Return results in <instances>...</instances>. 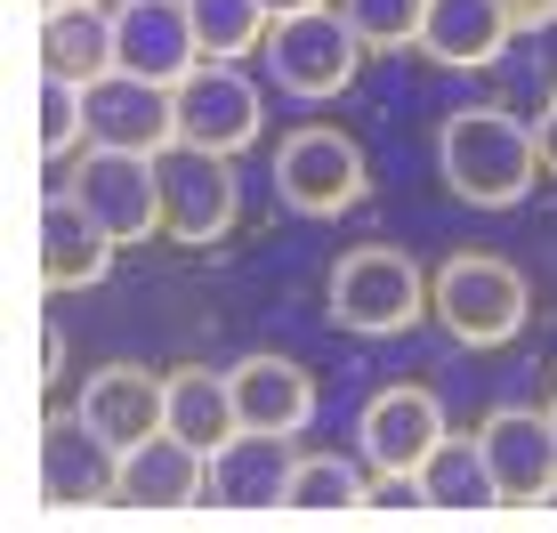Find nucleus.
Here are the masks:
<instances>
[{
  "mask_svg": "<svg viewBox=\"0 0 557 533\" xmlns=\"http://www.w3.org/2000/svg\"><path fill=\"white\" fill-rule=\"evenodd\" d=\"M436 170L469 211H517L542 178V146H533V122L502 106H460L436 129Z\"/></svg>",
  "mask_w": 557,
  "mask_h": 533,
  "instance_id": "f257e3e1",
  "label": "nucleus"
},
{
  "mask_svg": "<svg viewBox=\"0 0 557 533\" xmlns=\"http://www.w3.org/2000/svg\"><path fill=\"white\" fill-rule=\"evenodd\" d=\"M323 315H332L339 332H356V339H396V332H412V323L429 315V275H420V259L396 251V243H356V251H339L332 275H323Z\"/></svg>",
  "mask_w": 557,
  "mask_h": 533,
  "instance_id": "f03ea898",
  "label": "nucleus"
},
{
  "mask_svg": "<svg viewBox=\"0 0 557 533\" xmlns=\"http://www.w3.org/2000/svg\"><path fill=\"white\" fill-rule=\"evenodd\" d=\"M429 315L460 348H509L533 315V283H525V266H509L493 251H453L429 275Z\"/></svg>",
  "mask_w": 557,
  "mask_h": 533,
  "instance_id": "7ed1b4c3",
  "label": "nucleus"
},
{
  "mask_svg": "<svg viewBox=\"0 0 557 533\" xmlns=\"http://www.w3.org/2000/svg\"><path fill=\"white\" fill-rule=\"evenodd\" d=\"M267 73H275V89H292L299 106H323L339 98V89L356 82L363 65V33L348 25V9H299V16H275L267 25Z\"/></svg>",
  "mask_w": 557,
  "mask_h": 533,
  "instance_id": "20e7f679",
  "label": "nucleus"
},
{
  "mask_svg": "<svg viewBox=\"0 0 557 533\" xmlns=\"http://www.w3.org/2000/svg\"><path fill=\"white\" fill-rule=\"evenodd\" d=\"M65 186H73V202H82L122 251L162 235V154H129V146H106L98 138V146L73 154Z\"/></svg>",
  "mask_w": 557,
  "mask_h": 533,
  "instance_id": "39448f33",
  "label": "nucleus"
},
{
  "mask_svg": "<svg viewBox=\"0 0 557 533\" xmlns=\"http://www.w3.org/2000/svg\"><path fill=\"white\" fill-rule=\"evenodd\" d=\"M275 195L292 202L299 219H339V211H356V202L372 195V162H363V146L348 129L307 122L275 146Z\"/></svg>",
  "mask_w": 557,
  "mask_h": 533,
  "instance_id": "423d86ee",
  "label": "nucleus"
},
{
  "mask_svg": "<svg viewBox=\"0 0 557 533\" xmlns=\"http://www.w3.org/2000/svg\"><path fill=\"white\" fill-rule=\"evenodd\" d=\"M243 219L235 195V154H202V146H170L162 154V235L186 243V251H210L226 243Z\"/></svg>",
  "mask_w": 557,
  "mask_h": 533,
  "instance_id": "0eeeda50",
  "label": "nucleus"
},
{
  "mask_svg": "<svg viewBox=\"0 0 557 533\" xmlns=\"http://www.w3.org/2000/svg\"><path fill=\"white\" fill-rule=\"evenodd\" d=\"M170 106H178V146H202V154H243V146H259V122H267L259 82L226 57H202L170 89Z\"/></svg>",
  "mask_w": 557,
  "mask_h": 533,
  "instance_id": "6e6552de",
  "label": "nucleus"
},
{
  "mask_svg": "<svg viewBox=\"0 0 557 533\" xmlns=\"http://www.w3.org/2000/svg\"><path fill=\"white\" fill-rule=\"evenodd\" d=\"M292 436L283 429H235L219 453H210V501L235 509V518H283L292 509Z\"/></svg>",
  "mask_w": 557,
  "mask_h": 533,
  "instance_id": "1a4fd4ad",
  "label": "nucleus"
},
{
  "mask_svg": "<svg viewBox=\"0 0 557 533\" xmlns=\"http://www.w3.org/2000/svg\"><path fill=\"white\" fill-rule=\"evenodd\" d=\"M33 469H41V501L49 509H98V501H113V485H122V453H113L82 412H49L41 421Z\"/></svg>",
  "mask_w": 557,
  "mask_h": 533,
  "instance_id": "9d476101",
  "label": "nucleus"
},
{
  "mask_svg": "<svg viewBox=\"0 0 557 533\" xmlns=\"http://www.w3.org/2000/svg\"><path fill=\"white\" fill-rule=\"evenodd\" d=\"M210 493V453L186 445V436L153 429L146 445L122 453V485H113V501L129 509V518H186Z\"/></svg>",
  "mask_w": 557,
  "mask_h": 533,
  "instance_id": "9b49d317",
  "label": "nucleus"
},
{
  "mask_svg": "<svg viewBox=\"0 0 557 533\" xmlns=\"http://www.w3.org/2000/svg\"><path fill=\"white\" fill-rule=\"evenodd\" d=\"M445 436H453V429H445V405H436L420 380H396V388H380L372 405L356 412L363 469H420Z\"/></svg>",
  "mask_w": 557,
  "mask_h": 533,
  "instance_id": "f8f14e48",
  "label": "nucleus"
},
{
  "mask_svg": "<svg viewBox=\"0 0 557 533\" xmlns=\"http://www.w3.org/2000/svg\"><path fill=\"white\" fill-rule=\"evenodd\" d=\"M73 412H82L113 453H129V445H146L153 429H170V380L146 372V364H98L82 380V396H73Z\"/></svg>",
  "mask_w": 557,
  "mask_h": 533,
  "instance_id": "ddd939ff",
  "label": "nucleus"
},
{
  "mask_svg": "<svg viewBox=\"0 0 557 533\" xmlns=\"http://www.w3.org/2000/svg\"><path fill=\"white\" fill-rule=\"evenodd\" d=\"M113 41H122V73L162 82V89H178L186 73L202 65L186 0H122V9H113Z\"/></svg>",
  "mask_w": 557,
  "mask_h": 533,
  "instance_id": "4468645a",
  "label": "nucleus"
},
{
  "mask_svg": "<svg viewBox=\"0 0 557 533\" xmlns=\"http://www.w3.org/2000/svg\"><path fill=\"white\" fill-rule=\"evenodd\" d=\"M476 436H485V461H493V478H502V501L509 509H542L549 485H557V429H549V412L502 405V412H485Z\"/></svg>",
  "mask_w": 557,
  "mask_h": 533,
  "instance_id": "2eb2a0df",
  "label": "nucleus"
},
{
  "mask_svg": "<svg viewBox=\"0 0 557 533\" xmlns=\"http://www.w3.org/2000/svg\"><path fill=\"white\" fill-rule=\"evenodd\" d=\"M113 251L122 243L73 202V186H49L41 195V292H89V283H106Z\"/></svg>",
  "mask_w": 557,
  "mask_h": 533,
  "instance_id": "dca6fc26",
  "label": "nucleus"
},
{
  "mask_svg": "<svg viewBox=\"0 0 557 533\" xmlns=\"http://www.w3.org/2000/svg\"><path fill=\"white\" fill-rule=\"evenodd\" d=\"M41 73L57 82L98 89L122 73V41H113V9L106 0H82V9H41Z\"/></svg>",
  "mask_w": 557,
  "mask_h": 533,
  "instance_id": "f3484780",
  "label": "nucleus"
},
{
  "mask_svg": "<svg viewBox=\"0 0 557 533\" xmlns=\"http://www.w3.org/2000/svg\"><path fill=\"white\" fill-rule=\"evenodd\" d=\"M226 372H235V412H243V429H283V436H299L307 421H315V372L292 364V356L259 348V356H243V364H226Z\"/></svg>",
  "mask_w": 557,
  "mask_h": 533,
  "instance_id": "a211bd4d",
  "label": "nucleus"
},
{
  "mask_svg": "<svg viewBox=\"0 0 557 533\" xmlns=\"http://www.w3.org/2000/svg\"><path fill=\"white\" fill-rule=\"evenodd\" d=\"M89 113H98L106 146H129V154H170V146H178V106H170L162 82L113 73V82L89 89Z\"/></svg>",
  "mask_w": 557,
  "mask_h": 533,
  "instance_id": "6ab92c4d",
  "label": "nucleus"
},
{
  "mask_svg": "<svg viewBox=\"0 0 557 533\" xmlns=\"http://www.w3.org/2000/svg\"><path fill=\"white\" fill-rule=\"evenodd\" d=\"M509 33H517V16L502 0H429L420 49H429L436 65H453V73H476V65H493V57L509 49Z\"/></svg>",
  "mask_w": 557,
  "mask_h": 533,
  "instance_id": "aec40b11",
  "label": "nucleus"
},
{
  "mask_svg": "<svg viewBox=\"0 0 557 533\" xmlns=\"http://www.w3.org/2000/svg\"><path fill=\"white\" fill-rule=\"evenodd\" d=\"M420 485H429V509L436 518H493L502 501V478L485 461V436H445V445L420 461Z\"/></svg>",
  "mask_w": 557,
  "mask_h": 533,
  "instance_id": "412c9836",
  "label": "nucleus"
},
{
  "mask_svg": "<svg viewBox=\"0 0 557 533\" xmlns=\"http://www.w3.org/2000/svg\"><path fill=\"white\" fill-rule=\"evenodd\" d=\"M162 380H170V436L219 453L226 436L243 429V412H235V372H219V364H178V372H162Z\"/></svg>",
  "mask_w": 557,
  "mask_h": 533,
  "instance_id": "4be33fe9",
  "label": "nucleus"
},
{
  "mask_svg": "<svg viewBox=\"0 0 557 533\" xmlns=\"http://www.w3.org/2000/svg\"><path fill=\"white\" fill-rule=\"evenodd\" d=\"M363 493H372V478H363L348 453H299V469H292V509H283V518H315V525L363 518Z\"/></svg>",
  "mask_w": 557,
  "mask_h": 533,
  "instance_id": "5701e85b",
  "label": "nucleus"
},
{
  "mask_svg": "<svg viewBox=\"0 0 557 533\" xmlns=\"http://www.w3.org/2000/svg\"><path fill=\"white\" fill-rule=\"evenodd\" d=\"M89 138H98L89 89H82V82H57V73H41V106H33V146H41V162H73Z\"/></svg>",
  "mask_w": 557,
  "mask_h": 533,
  "instance_id": "b1692460",
  "label": "nucleus"
},
{
  "mask_svg": "<svg viewBox=\"0 0 557 533\" xmlns=\"http://www.w3.org/2000/svg\"><path fill=\"white\" fill-rule=\"evenodd\" d=\"M186 16H195L202 57H226V65H243L251 49H267V25H275L267 0H186Z\"/></svg>",
  "mask_w": 557,
  "mask_h": 533,
  "instance_id": "393cba45",
  "label": "nucleus"
},
{
  "mask_svg": "<svg viewBox=\"0 0 557 533\" xmlns=\"http://www.w3.org/2000/svg\"><path fill=\"white\" fill-rule=\"evenodd\" d=\"M339 9L363 33V49H420V25H429V0H339Z\"/></svg>",
  "mask_w": 557,
  "mask_h": 533,
  "instance_id": "a878e982",
  "label": "nucleus"
},
{
  "mask_svg": "<svg viewBox=\"0 0 557 533\" xmlns=\"http://www.w3.org/2000/svg\"><path fill=\"white\" fill-rule=\"evenodd\" d=\"M363 518H372V525H412V518H436V509H429V485H420V469H372Z\"/></svg>",
  "mask_w": 557,
  "mask_h": 533,
  "instance_id": "bb28decb",
  "label": "nucleus"
},
{
  "mask_svg": "<svg viewBox=\"0 0 557 533\" xmlns=\"http://www.w3.org/2000/svg\"><path fill=\"white\" fill-rule=\"evenodd\" d=\"M57 380H65V332L41 315V388H57Z\"/></svg>",
  "mask_w": 557,
  "mask_h": 533,
  "instance_id": "cd10ccee",
  "label": "nucleus"
},
{
  "mask_svg": "<svg viewBox=\"0 0 557 533\" xmlns=\"http://www.w3.org/2000/svg\"><path fill=\"white\" fill-rule=\"evenodd\" d=\"M533 146H542V170L557 178V89H549V106L533 113Z\"/></svg>",
  "mask_w": 557,
  "mask_h": 533,
  "instance_id": "c85d7f7f",
  "label": "nucleus"
},
{
  "mask_svg": "<svg viewBox=\"0 0 557 533\" xmlns=\"http://www.w3.org/2000/svg\"><path fill=\"white\" fill-rule=\"evenodd\" d=\"M502 9L517 16V33H542V25H557V0H502Z\"/></svg>",
  "mask_w": 557,
  "mask_h": 533,
  "instance_id": "c756f323",
  "label": "nucleus"
},
{
  "mask_svg": "<svg viewBox=\"0 0 557 533\" xmlns=\"http://www.w3.org/2000/svg\"><path fill=\"white\" fill-rule=\"evenodd\" d=\"M275 16H299V9H332V0H267Z\"/></svg>",
  "mask_w": 557,
  "mask_h": 533,
  "instance_id": "7c9ffc66",
  "label": "nucleus"
},
{
  "mask_svg": "<svg viewBox=\"0 0 557 533\" xmlns=\"http://www.w3.org/2000/svg\"><path fill=\"white\" fill-rule=\"evenodd\" d=\"M542 412H549V429H557V388H549V405H542Z\"/></svg>",
  "mask_w": 557,
  "mask_h": 533,
  "instance_id": "2f4dec72",
  "label": "nucleus"
},
{
  "mask_svg": "<svg viewBox=\"0 0 557 533\" xmlns=\"http://www.w3.org/2000/svg\"><path fill=\"white\" fill-rule=\"evenodd\" d=\"M41 9H82V0H41Z\"/></svg>",
  "mask_w": 557,
  "mask_h": 533,
  "instance_id": "473e14b6",
  "label": "nucleus"
},
{
  "mask_svg": "<svg viewBox=\"0 0 557 533\" xmlns=\"http://www.w3.org/2000/svg\"><path fill=\"white\" fill-rule=\"evenodd\" d=\"M542 509H549V518H557V485H549V501H542Z\"/></svg>",
  "mask_w": 557,
  "mask_h": 533,
  "instance_id": "72a5a7b5",
  "label": "nucleus"
}]
</instances>
